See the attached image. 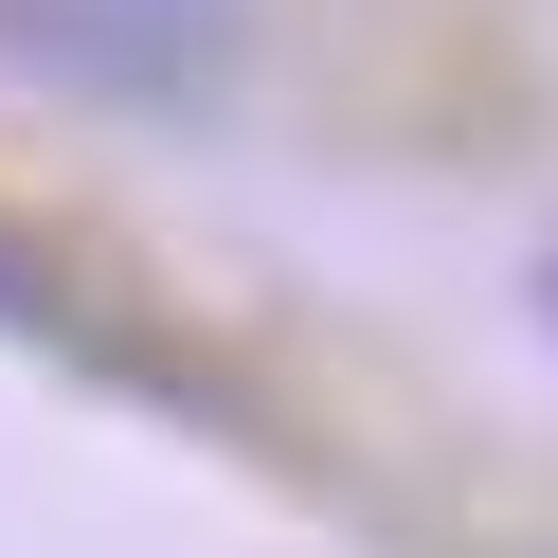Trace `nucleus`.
Instances as JSON below:
<instances>
[{
	"instance_id": "1",
	"label": "nucleus",
	"mask_w": 558,
	"mask_h": 558,
	"mask_svg": "<svg viewBox=\"0 0 558 558\" xmlns=\"http://www.w3.org/2000/svg\"><path fill=\"white\" fill-rule=\"evenodd\" d=\"M234 54H253V0H0V73L54 90V109H217Z\"/></svg>"
},
{
	"instance_id": "2",
	"label": "nucleus",
	"mask_w": 558,
	"mask_h": 558,
	"mask_svg": "<svg viewBox=\"0 0 558 558\" xmlns=\"http://www.w3.org/2000/svg\"><path fill=\"white\" fill-rule=\"evenodd\" d=\"M0 306H19V325H37V306H54V289H37V253H0Z\"/></svg>"
}]
</instances>
